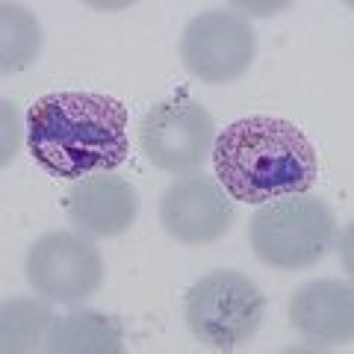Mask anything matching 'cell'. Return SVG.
<instances>
[{
    "label": "cell",
    "mask_w": 354,
    "mask_h": 354,
    "mask_svg": "<svg viewBox=\"0 0 354 354\" xmlns=\"http://www.w3.org/2000/svg\"><path fill=\"white\" fill-rule=\"evenodd\" d=\"M27 148L53 177L106 174L130 153L127 106L97 92H50L27 113Z\"/></svg>",
    "instance_id": "6da1fadb"
},
{
    "label": "cell",
    "mask_w": 354,
    "mask_h": 354,
    "mask_svg": "<svg viewBox=\"0 0 354 354\" xmlns=\"http://www.w3.org/2000/svg\"><path fill=\"white\" fill-rule=\"evenodd\" d=\"M216 177L242 204H269L310 192L319 177V157L292 121L251 115L218 133L213 145Z\"/></svg>",
    "instance_id": "7a4b0ae2"
},
{
    "label": "cell",
    "mask_w": 354,
    "mask_h": 354,
    "mask_svg": "<svg viewBox=\"0 0 354 354\" xmlns=\"http://www.w3.org/2000/svg\"><path fill=\"white\" fill-rule=\"evenodd\" d=\"M248 239L254 254L272 269H310L334 248L337 216L316 195H286L260 204L251 218Z\"/></svg>",
    "instance_id": "3957f363"
},
{
    "label": "cell",
    "mask_w": 354,
    "mask_h": 354,
    "mask_svg": "<svg viewBox=\"0 0 354 354\" xmlns=\"http://www.w3.org/2000/svg\"><path fill=\"white\" fill-rule=\"evenodd\" d=\"M266 298L239 272H209L186 295V325L209 348L230 351L248 342L263 325Z\"/></svg>",
    "instance_id": "277c9868"
},
{
    "label": "cell",
    "mask_w": 354,
    "mask_h": 354,
    "mask_svg": "<svg viewBox=\"0 0 354 354\" xmlns=\"http://www.w3.org/2000/svg\"><path fill=\"white\" fill-rule=\"evenodd\" d=\"M139 145L153 169L192 174L213 157L216 121L189 95H177L148 109L139 124Z\"/></svg>",
    "instance_id": "5b68a950"
},
{
    "label": "cell",
    "mask_w": 354,
    "mask_h": 354,
    "mask_svg": "<svg viewBox=\"0 0 354 354\" xmlns=\"http://www.w3.org/2000/svg\"><path fill=\"white\" fill-rule=\"evenodd\" d=\"M27 281L39 295L59 304H80L104 283V257L80 230H48L27 251Z\"/></svg>",
    "instance_id": "8992f818"
},
{
    "label": "cell",
    "mask_w": 354,
    "mask_h": 354,
    "mask_svg": "<svg viewBox=\"0 0 354 354\" xmlns=\"http://www.w3.org/2000/svg\"><path fill=\"white\" fill-rule=\"evenodd\" d=\"M257 36L245 18L225 9L195 15L180 36V59L201 83H230L251 68Z\"/></svg>",
    "instance_id": "52a82bcc"
},
{
    "label": "cell",
    "mask_w": 354,
    "mask_h": 354,
    "mask_svg": "<svg viewBox=\"0 0 354 354\" xmlns=\"http://www.w3.org/2000/svg\"><path fill=\"white\" fill-rule=\"evenodd\" d=\"M236 204L216 177L201 171L180 174L160 198L165 234L183 245H213L234 227Z\"/></svg>",
    "instance_id": "ba28073f"
},
{
    "label": "cell",
    "mask_w": 354,
    "mask_h": 354,
    "mask_svg": "<svg viewBox=\"0 0 354 354\" xmlns=\"http://www.w3.org/2000/svg\"><path fill=\"white\" fill-rule=\"evenodd\" d=\"M139 195L115 174H92L74 180L68 192V221L86 236H118L136 221Z\"/></svg>",
    "instance_id": "9c48e42d"
},
{
    "label": "cell",
    "mask_w": 354,
    "mask_h": 354,
    "mask_svg": "<svg viewBox=\"0 0 354 354\" xmlns=\"http://www.w3.org/2000/svg\"><path fill=\"white\" fill-rule=\"evenodd\" d=\"M290 322L307 342L339 346L354 334V290L334 278L310 281L292 295Z\"/></svg>",
    "instance_id": "30bf717a"
},
{
    "label": "cell",
    "mask_w": 354,
    "mask_h": 354,
    "mask_svg": "<svg viewBox=\"0 0 354 354\" xmlns=\"http://www.w3.org/2000/svg\"><path fill=\"white\" fill-rule=\"evenodd\" d=\"M48 354H121L124 330L118 319L101 316L95 310H77L53 322L44 339Z\"/></svg>",
    "instance_id": "8fae6325"
},
{
    "label": "cell",
    "mask_w": 354,
    "mask_h": 354,
    "mask_svg": "<svg viewBox=\"0 0 354 354\" xmlns=\"http://www.w3.org/2000/svg\"><path fill=\"white\" fill-rule=\"evenodd\" d=\"M57 322L53 310L36 298H12L0 307V348L9 351H36L44 348L48 330Z\"/></svg>",
    "instance_id": "7c38bea8"
},
{
    "label": "cell",
    "mask_w": 354,
    "mask_h": 354,
    "mask_svg": "<svg viewBox=\"0 0 354 354\" xmlns=\"http://www.w3.org/2000/svg\"><path fill=\"white\" fill-rule=\"evenodd\" d=\"M3 71H18L39 57L41 48V30L24 6L3 3Z\"/></svg>",
    "instance_id": "4fadbf2b"
}]
</instances>
